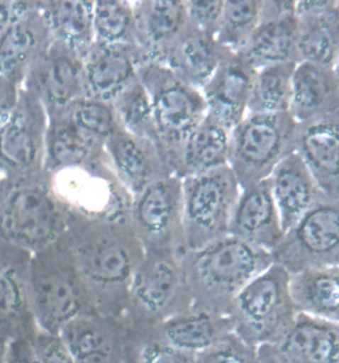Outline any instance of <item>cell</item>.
Wrapping results in <instances>:
<instances>
[{
	"instance_id": "cell-1",
	"label": "cell",
	"mask_w": 339,
	"mask_h": 363,
	"mask_svg": "<svg viewBox=\"0 0 339 363\" xmlns=\"http://www.w3.org/2000/svg\"><path fill=\"white\" fill-rule=\"evenodd\" d=\"M62 236L94 312L111 318L123 317L130 285L146 253L130 223L96 220L68 213Z\"/></svg>"
},
{
	"instance_id": "cell-2",
	"label": "cell",
	"mask_w": 339,
	"mask_h": 363,
	"mask_svg": "<svg viewBox=\"0 0 339 363\" xmlns=\"http://www.w3.org/2000/svg\"><path fill=\"white\" fill-rule=\"evenodd\" d=\"M192 309L228 315L236 296L273 264L272 255L232 236L180 256Z\"/></svg>"
},
{
	"instance_id": "cell-3",
	"label": "cell",
	"mask_w": 339,
	"mask_h": 363,
	"mask_svg": "<svg viewBox=\"0 0 339 363\" xmlns=\"http://www.w3.org/2000/svg\"><path fill=\"white\" fill-rule=\"evenodd\" d=\"M68 210L53 189L50 172L0 179V240L30 253L59 240Z\"/></svg>"
},
{
	"instance_id": "cell-4",
	"label": "cell",
	"mask_w": 339,
	"mask_h": 363,
	"mask_svg": "<svg viewBox=\"0 0 339 363\" xmlns=\"http://www.w3.org/2000/svg\"><path fill=\"white\" fill-rule=\"evenodd\" d=\"M28 292L33 320L43 333L59 335L74 318L96 313L64 236L32 253Z\"/></svg>"
},
{
	"instance_id": "cell-5",
	"label": "cell",
	"mask_w": 339,
	"mask_h": 363,
	"mask_svg": "<svg viewBox=\"0 0 339 363\" xmlns=\"http://www.w3.org/2000/svg\"><path fill=\"white\" fill-rule=\"evenodd\" d=\"M137 74L149 94L158 147L175 172L186 142L207 116L206 102L162 64H142Z\"/></svg>"
},
{
	"instance_id": "cell-6",
	"label": "cell",
	"mask_w": 339,
	"mask_h": 363,
	"mask_svg": "<svg viewBox=\"0 0 339 363\" xmlns=\"http://www.w3.org/2000/svg\"><path fill=\"white\" fill-rule=\"evenodd\" d=\"M192 309L179 255L146 252L130 285L123 321L131 330L151 329Z\"/></svg>"
},
{
	"instance_id": "cell-7",
	"label": "cell",
	"mask_w": 339,
	"mask_h": 363,
	"mask_svg": "<svg viewBox=\"0 0 339 363\" xmlns=\"http://www.w3.org/2000/svg\"><path fill=\"white\" fill-rule=\"evenodd\" d=\"M232 333L253 347L277 341L297 313L289 293V273L272 264L236 296L228 312Z\"/></svg>"
},
{
	"instance_id": "cell-8",
	"label": "cell",
	"mask_w": 339,
	"mask_h": 363,
	"mask_svg": "<svg viewBox=\"0 0 339 363\" xmlns=\"http://www.w3.org/2000/svg\"><path fill=\"white\" fill-rule=\"evenodd\" d=\"M297 123L289 113L247 114L230 131L228 166L240 189L265 181L296 152Z\"/></svg>"
},
{
	"instance_id": "cell-9",
	"label": "cell",
	"mask_w": 339,
	"mask_h": 363,
	"mask_svg": "<svg viewBox=\"0 0 339 363\" xmlns=\"http://www.w3.org/2000/svg\"><path fill=\"white\" fill-rule=\"evenodd\" d=\"M184 252L228 236L239 183L230 166L182 179Z\"/></svg>"
},
{
	"instance_id": "cell-10",
	"label": "cell",
	"mask_w": 339,
	"mask_h": 363,
	"mask_svg": "<svg viewBox=\"0 0 339 363\" xmlns=\"http://www.w3.org/2000/svg\"><path fill=\"white\" fill-rule=\"evenodd\" d=\"M50 178L68 213L96 220L129 222L133 196L118 181L109 157L50 174Z\"/></svg>"
},
{
	"instance_id": "cell-11",
	"label": "cell",
	"mask_w": 339,
	"mask_h": 363,
	"mask_svg": "<svg viewBox=\"0 0 339 363\" xmlns=\"http://www.w3.org/2000/svg\"><path fill=\"white\" fill-rule=\"evenodd\" d=\"M287 272L339 267V202L323 201L284 233L270 252Z\"/></svg>"
},
{
	"instance_id": "cell-12",
	"label": "cell",
	"mask_w": 339,
	"mask_h": 363,
	"mask_svg": "<svg viewBox=\"0 0 339 363\" xmlns=\"http://www.w3.org/2000/svg\"><path fill=\"white\" fill-rule=\"evenodd\" d=\"M129 222L145 252H171L182 256L184 242L179 177L170 175L135 195Z\"/></svg>"
},
{
	"instance_id": "cell-13",
	"label": "cell",
	"mask_w": 339,
	"mask_h": 363,
	"mask_svg": "<svg viewBox=\"0 0 339 363\" xmlns=\"http://www.w3.org/2000/svg\"><path fill=\"white\" fill-rule=\"evenodd\" d=\"M48 116L40 100L21 88L16 106L0 128V175L44 172Z\"/></svg>"
},
{
	"instance_id": "cell-14",
	"label": "cell",
	"mask_w": 339,
	"mask_h": 363,
	"mask_svg": "<svg viewBox=\"0 0 339 363\" xmlns=\"http://www.w3.org/2000/svg\"><path fill=\"white\" fill-rule=\"evenodd\" d=\"M21 88L40 100L48 117L64 111L84 99L82 57L53 40L27 73Z\"/></svg>"
},
{
	"instance_id": "cell-15",
	"label": "cell",
	"mask_w": 339,
	"mask_h": 363,
	"mask_svg": "<svg viewBox=\"0 0 339 363\" xmlns=\"http://www.w3.org/2000/svg\"><path fill=\"white\" fill-rule=\"evenodd\" d=\"M73 363H129L130 334L123 318L84 314L59 333Z\"/></svg>"
},
{
	"instance_id": "cell-16",
	"label": "cell",
	"mask_w": 339,
	"mask_h": 363,
	"mask_svg": "<svg viewBox=\"0 0 339 363\" xmlns=\"http://www.w3.org/2000/svg\"><path fill=\"white\" fill-rule=\"evenodd\" d=\"M238 55L255 71L276 64H299L296 1L262 0L259 26Z\"/></svg>"
},
{
	"instance_id": "cell-17",
	"label": "cell",
	"mask_w": 339,
	"mask_h": 363,
	"mask_svg": "<svg viewBox=\"0 0 339 363\" xmlns=\"http://www.w3.org/2000/svg\"><path fill=\"white\" fill-rule=\"evenodd\" d=\"M257 363H339V323L297 314L277 341L257 347Z\"/></svg>"
},
{
	"instance_id": "cell-18",
	"label": "cell",
	"mask_w": 339,
	"mask_h": 363,
	"mask_svg": "<svg viewBox=\"0 0 339 363\" xmlns=\"http://www.w3.org/2000/svg\"><path fill=\"white\" fill-rule=\"evenodd\" d=\"M32 253L0 240V337L33 338L38 326L30 311L28 271Z\"/></svg>"
},
{
	"instance_id": "cell-19",
	"label": "cell",
	"mask_w": 339,
	"mask_h": 363,
	"mask_svg": "<svg viewBox=\"0 0 339 363\" xmlns=\"http://www.w3.org/2000/svg\"><path fill=\"white\" fill-rule=\"evenodd\" d=\"M134 41L142 64H165L171 48L187 30L184 0L131 1Z\"/></svg>"
},
{
	"instance_id": "cell-20",
	"label": "cell",
	"mask_w": 339,
	"mask_h": 363,
	"mask_svg": "<svg viewBox=\"0 0 339 363\" xmlns=\"http://www.w3.org/2000/svg\"><path fill=\"white\" fill-rule=\"evenodd\" d=\"M110 164L121 184L134 198L150 184L174 175L160 147L117 126L105 143Z\"/></svg>"
},
{
	"instance_id": "cell-21",
	"label": "cell",
	"mask_w": 339,
	"mask_h": 363,
	"mask_svg": "<svg viewBox=\"0 0 339 363\" xmlns=\"http://www.w3.org/2000/svg\"><path fill=\"white\" fill-rule=\"evenodd\" d=\"M52 41L48 24L41 13L40 1H33L30 10L0 32V76L21 85Z\"/></svg>"
},
{
	"instance_id": "cell-22",
	"label": "cell",
	"mask_w": 339,
	"mask_h": 363,
	"mask_svg": "<svg viewBox=\"0 0 339 363\" xmlns=\"http://www.w3.org/2000/svg\"><path fill=\"white\" fill-rule=\"evenodd\" d=\"M256 71L238 53H227L201 89L207 117L232 131L247 116Z\"/></svg>"
},
{
	"instance_id": "cell-23",
	"label": "cell",
	"mask_w": 339,
	"mask_h": 363,
	"mask_svg": "<svg viewBox=\"0 0 339 363\" xmlns=\"http://www.w3.org/2000/svg\"><path fill=\"white\" fill-rule=\"evenodd\" d=\"M140 65V53L134 47L94 43L82 59L84 97L110 104L137 79Z\"/></svg>"
},
{
	"instance_id": "cell-24",
	"label": "cell",
	"mask_w": 339,
	"mask_h": 363,
	"mask_svg": "<svg viewBox=\"0 0 339 363\" xmlns=\"http://www.w3.org/2000/svg\"><path fill=\"white\" fill-rule=\"evenodd\" d=\"M228 235L269 253L279 245L284 231L268 179L240 191Z\"/></svg>"
},
{
	"instance_id": "cell-25",
	"label": "cell",
	"mask_w": 339,
	"mask_h": 363,
	"mask_svg": "<svg viewBox=\"0 0 339 363\" xmlns=\"http://www.w3.org/2000/svg\"><path fill=\"white\" fill-rule=\"evenodd\" d=\"M296 18L299 62L306 61L338 69V1H296Z\"/></svg>"
},
{
	"instance_id": "cell-26",
	"label": "cell",
	"mask_w": 339,
	"mask_h": 363,
	"mask_svg": "<svg viewBox=\"0 0 339 363\" xmlns=\"http://www.w3.org/2000/svg\"><path fill=\"white\" fill-rule=\"evenodd\" d=\"M289 114L299 125L339 116L338 69L299 62L291 79Z\"/></svg>"
},
{
	"instance_id": "cell-27",
	"label": "cell",
	"mask_w": 339,
	"mask_h": 363,
	"mask_svg": "<svg viewBox=\"0 0 339 363\" xmlns=\"http://www.w3.org/2000/svg\"><path fill=\"white\" fill-rule=\"evenodd\" d=\"M296 152L325 196L339 202V116L297 123Z\"/></svg>"
},
{
	"instance_id": "cell-28",
	"label": "cell",
	"mask_w": 339,
	"mask_h": 363,
	"mask_svg": "<svg viewBox=\"0 0 339 363\" xmlns=\"http://www.w3.org/2000/svg\"><path fill=\"white\" fill-rule=\"evenodd\" d=\"M268 181L284 233L314 206L330 201L296 152L279 162Z\"/></svg>"
},
{
	"instance_id": "cell-29",
	"label": "cell",
	"mask_w": 339,
	"mask_h": 363,
	"mask_svg": "<svg viewBox=\"0 0 339 363\" xmlns=\"http://www.w3.org/2000/svg\"><path fill=\"white\" fill-rule=\"evenodd\" d=\"M131 332L149 334L177 350L196 357L232 333V323L228 315L190 309L151 329Z\"/></svg>"
},
{
	"instance_id": "cell-30",
	"label": "cell",
	"mask_w": 339,
	"mask_h": 363,
	"mask_svg": "<svg viewBox=\"0 0 339 363\" xmlns=\"http://www.w3.org/2000/svg\"><path fill=\"white\" fill-rule=\"evenodd\" d=\"M108 158L105 145L70 120L64 111L48 117L44 170L50 174Z\"/></svg>"
},
{
	"instance_id": "cell-31",
	"label": "cell",
	"mask_w": 339,
	"mask_h": 363,
	"mask_svg": "<svg viewBox=\"0 0 339 363\" xmlns=\"http://www.w3.org/2000/svg\"><path fill=\"white\" fill-rule=\"evenodd\" d=\"M227 53L230 52L221 48L215 38L191 30L187 24V30L171 48L163 65L180 81L201 91Z\"/></svg>"
},
{
	"instance_id": "cell-32",
	"label": "cell",
	"mask_w": 339,
	"mask_h": 363,
	"mask_svg": "<svg viewBox=\"0 0 339 363\" xmlns=\"http://www.w3.org/2000/svg\"><path fill=\"white\" fill-rule=\"evenodd\" d=\"M289 293L297 314L339 323V267L290 273Z\"/></svg>"
},
{
	"instance_id": "cell-33",
	"label": "cell",
	"mask_w": 339,
	"mask_h": 363,
	"mask_svg": "<svg viewBox=\"0 0 339 363\" xmlns=\"http://www.w3.org/2000/svg\"><path fill=\"white\" fill-rule=\"evenodd\" d=\"M93 0L40 1L52 39L84 59L94 44Z\"/></svg>"
},
{
	"instance_id": "cell-34",
	"label": "cell",
	"mask_w": 339,
	"mask_h": 363,
	"mask_svg": "<svg viewBox=\"0 0 339 363\" xmlns=\"http://www.w3.org/2000/svg\"><path fill=\"white\" fill-rule=\"evenodd\" d=\"M230 138L228 129L206 116L186 142L174 174L184 179L227 166Z\"/></svg>"
},
{
	"instance_id": "cell-35",
	"label": "cell",
	"mask_w": 339,
	"mask_h": 363,
	"mask_svg": "<svg viewBox=\"0 0 339 363\" xmlns=\"http://www.w3.org/2000/svg\"><path fill=\"white\" fill-rule=\"evenodd\" d=\"M297 64H276L257 69L252 82L247 114L289 113L291 79Z\"/></svg>"
},
{
	"instance_id": "cell-36",
	"label": "cell",
	"mask_w": 339,
	"mask_h": 363,
	"mask_svg": "<svg viewBox=\"0 0 339 363\" xmlns=\"http://www.w3.org/2000/svg\"><path fill=\"white\" fill-rule=\"evenodd\" d=\"M262 0H224L216 41L230 53H240L259 26Z\"/></svg>"
},
{
	"instance_id": "cell-37",
	"label": "cell",
	"mask_w": 339,
	"mask_h": 363,
	"mask_svg": "<svg viewBox=\"0 0 339 363\" xmlns=\"http://www.w3.org/2000/svg\"><path fill=\"white\" fill-rule=\"evenodd\" d=\"M110 105L118 128L133 135L150 140L158 146L149 94L138 74Z\"/></svg>"
},
{
	"instance_id": "cell-38",
	"label": "cell",
	"mask_w": 339,
	"mask_h": 363,
	"mask_svg": "<svg viewBox=\"0 0 339 363\" xmlns=\"http://www.w3.org/2000/svg\"><path fill=\"white\" fill-rule=\"evenodd\" d=\"M94 43L135 48L131 1L96 0L93 6Z\"/></svg>"
},
{
	"instance_id": "cell-39",
	"label": "cell",
	"mask_w": 339,
	"mask_h": 363,
	"mask_svg": "<svg viewBox=\"0 0 339 363\" xmlns=\"http://www.w3.org/2000/svg\"><path fill=\"white\" fill-rule=\"evenodd\" d=\"M64 111L81 130L88 133L90 137L104 145L118 126L111 105L106 102L96 101L84 97L72 102Z\"/></svg>"
},
{
	"instance_id": "cell-40",
	"label": "cell",
	"mask_w": 339,
	"mask_h": 363,
	"mask_svg": "<svg viewBox=\"0 0 339 363\" xmlns=\"http://www.w3.org/2000/svg\"><path fill=\"white\" fill-rule=\"evenodd\" d=\"M129 334V363H195L194 355L177 350L149 334L130 329Z\"/></svg>"
},
{
	"instance_id": "cell-41",
	"label": "cell",
	"mask_w": 339,
	"mask_h": 363,
	"mask_svg": "<svg viewBox=\"0 0 339 363\" xmlns=\"http://www.w3.org/2000/svg\"><path fill=\"white\" fill-rule=\"evenodd\" d=\"M195 363H257V349L227 334L209 350L195 357Z\"/></svg>"
},
{
	"instance_id": "cell-42",
	"label": "cell",
	"mask_w": 339,
	"mask_h": 363,
	"mask_svg": "<svg viewBox=\"0 0 339 363\" xmlns=\"http://www.w3.org/2000/svg\"><path fill=\"white\" fill-rule=\"evenodd\" d=\"M224 0H184L187 24L201 35L216 38Z\"/></svg>"
},
{
	"instance_id": "cell-43",
	"label": "cell",
	"mask_w": 339,
	"mask_h": 363,
	"mask_svg": "<svg viewBox=\"0 0 339 363\" xmlns=\"http://www.w3.org/2000/svg\"><path fill=\"white\" fill-rule=\"evenodd\" d=\"M35 346L40 363H73L59 335L38 332L35 335Z\"/></svg>"
},
{
	"instance_id": "cell-44",
	"label": "cell",
	"mask_w": 339,
	"mask_h": 363,
	"mask_svg": "<svg viewBox=\"0 0 339 363\" xmlns=\"http://www.w3.org/2000/svg\"><path fill=\"white\" fill-rule=\"evenodd\" d=\"M4 363H40L35 337H16L7 341Z\"/></svg>"
},
{
	"instance_id": "cell-45",
	"label": "cell",
	"mask_w": 339,
	"mask_h": 363,
	"mask_svg": "<svg viewBox=\"0 0 339 363\" xmlns=\"http://www.w3.org/2000/svg\"><path fill=\"white\" fill-rule=\"evenodd\" d=\"M21 88V84L0 76V128L16 106Z\"/></svg>"
},
{
	"instance_id": "cell-46",
	"label": "cell",
	"mask_w": 339,
	"mask_h": 363,
	"mask_svg": "<svg viewBox=\"0 0 339 363\" xmlns=\"http://www.w3.org/2000/svg\"><path fill=\"white\" fill-rule=\"evenodd\" d=\"M33 1H0V32L13 19L30 10Z\"/></svg>"
},
{
	"instance_id": "cell-47",
	"label": "cell",
	"mask_w": 339,
	"mask_h": 363,
	"mask_svg": "<svg viewBox=\"0 0 339 363\" xmlns=\"http://www.w3.org/2000/svg\"><path fill=\"white\" fill-rule=\"evenodd\" d=\"M7 341H9V340H6V338L0 337V363H4V354H6Z\"/></svg>"
},
{
	"instance_id": "cell-48",
	"label": "cell",
	"mask_w": 339,
	"mask_h": 363,
	"mask_svg": "<svg viewBox=\"0 0 339 363\" xmlns=\"http://www.w3.org/2000/svg\"><path fill=\"white\" fill-rule=\"evenodd\" d=\"M0 179H1V175H0Z\"/></svg>"
}]
</instances>
